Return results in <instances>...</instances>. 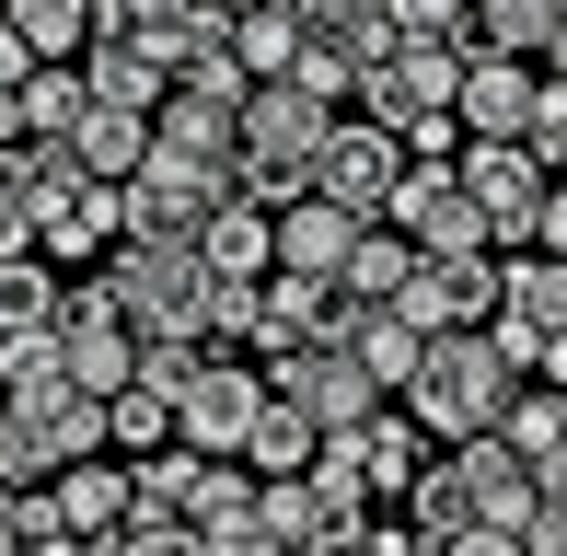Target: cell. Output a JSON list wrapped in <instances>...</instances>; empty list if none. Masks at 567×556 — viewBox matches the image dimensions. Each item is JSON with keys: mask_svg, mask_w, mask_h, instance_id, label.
Masks as SVG:
<instances>
[{"mask_svg": "<svg viewBox=\"0 0 567 556\" xmlns=\"http://www.w3.org/2000/svg\"><path fill=\"white\" fill-rule=\"evenodd\" d=\"M522 383V371L486 348V325H429L417 337V371L394 383V406L429 429V441H463V429H486L498 418V394Z\"/></svg>", "mask_w": 567, "mask_h": 556, "instance_id": "1", "label": "cell"}, {"mask_svg": "<svg viewBox=\"0 0 567 556\" xmlns=\"http://www.w3.org/2000/svg\"><path fill=\"white\" fill-rule=\"evenodd\" d=\"M93 267H105V301L140 325V337H197V313H209V267H197L186 233H116Z\"/></svg>", "mask_w": 567, "mask_h": 556, "instance_id": "2", "label": "cell"}, {"mask_svg": "<svg viewBox=\"0 0 567 556\" xmlns=\"http://www.w3.org/2000/svg\"><path fill=\"white\" fill-rule=\"evenodd\" d=\"M452 186L486 209V244H556L567 233L556 163H533L522 140H452Z\"/></svg>", "mask_w": 567, "mask_h": 556, "instance_id": "3", "label": "cell"}, {"mask_svg": "<svg viewBox=\"0 0 567 556\" xmlns=\"http://www.w3.org/2000/svg\"><path fill=\"white\" fill-rule=\"evenodd\" d=\"M209 197H220V163H209V151L140 140V163L116 174V233H197Z\"/></svg>", "mask_w": 567, "mask_h": 556, "instance_id": "4", "label": "cell"}, {"mask_svg": "<svg viewBox=\"0 0 567 556\" xmlns=\"http://www.w3.org/2000/svg\"><path fill=\"white\" fill-rule=\"evenodd\" d=\"M47 337H59V371L82 394H116L127 360H140V325L105 301V278H59V313H47Z\"/></svg>", "mask_w": 567, "mask_h": 556, "instance_id": "5", "label": "cell"}, {"mask_svg": "<svg viewBox=\"0 0 567 556\" xmlns=\"http://www.w3.org/2000/svg\"><path fill=\"white\" fill-rule=\"evenodd\" d=\"M255 394H267V371H255L244 348H209V337H197L186 383H174V441L231 452V441H244V418H255Z\"/></svg>", "mask_w": 567, "mask_h": 556, "instance_id": "6", "label": "cell"}, {"mask_svg": "<svg viewBox=\"0 0 567 556\" xmlns=\"http://www.w3.org/2000/svg\"><path fill=\"white\" fill-rule=\"evenodd\" d=\"M394 174H405V140H394V128H371V116H337V128L313 140V197H337L348 220H382Z\"/></svg>", "mask_w": 567, "mask_h": 556, "instance_id": "7", "label": "cell"}, {"mask_svg": "<svg viewBox=\"0 0 567 556\" xmlns=\"http://www.w3.org/2000/svg\"><path fill=\"white\" fill-rule=\"evenodd\" d=\"M382 301H394L417 337H429V325H486V301H498V256H486V244H475V256H405V278Z\"/></svg>", "mask_w": 567, "mask_h": 556, "instance_id": "8", "label": "cell"}, {"mask_svg": "<svg viewBox=\"0 0 567 556\" xmlns=\"http://www.w3.org/2000/svg\"><path fill=\"white\" fill-rule=\"evenodd\" d=\"M186 545L255 556V475H244V452H197V475H186Z\"/></svg>", "mask_w": 567, "mask_h": 556, "instance_id": "9", "label": "cell"}, {"mask_svg": "<svg viewBox=\"0 0 567 556\" xmlns=\"http://www.w3.org/2000/svg\"><path fill=\"white\" fill-rule=\"evenodd\" d=\"M324 441H337V452H348V464H359V487H371V498H394V487H405V475H417V464H429V429H417V418H405V406H394V394H382V406H371V418H348V429H324Z\"/></svg>", "mask_w": 567, "mask_h": 556, "instance_id": "10", "label": "cell"}, {"mask_svg": "<svg viewBox=\"0 0 567 556\" xmlns=\"http://www.w3.org/2000/svg\"><path fill=\"white\" fill-rule=\"evenodd\" d=\"M348 233H359V220L337 209V197H313V186H301L290 209H267V267H290V278H337Z\"/></svg>", "mask_w": 567, "mask_h": 556, "instance_id": "11", "label": "cell"}, {"mask_svg": "<svg viewBox=\"0 0 567 556\" xmlns=\"http://www.w3.org/2000/svg\"><path fill=\"white\" fill-rule=\"evenodd\" d=\"M486 429H498V441L522 452V464L545 475V487H567V394H556V383H509Z\"/></svg>", "mask_w": 567, "mask_h": 556, "instance_id": "12", "label": "cell"}, {"mask_svg": "<svg viewBox=\"0 0 567 556\" xmlns=\"http://www.w3.org/2000/svg\"><path fill=\"white\" fill-rule=\"evenodd\" d=\"M197 267H209V278H267V209H255V197H209V220H197Z\"/></svg>", "mask_w": 567, "mask_h": 556, "instance_id": "13", "label": "cell"}, {"mask_svg": "<svg viewBox=\"0 0 567 556\" xmlns=\"http://www.w3.org/2000/svg\"><path fill=\"white\" fill-rule=\"evenodd\" d=\"M567 0H463V47H509V59H556Z\"/></svg>", "mask_w": 567, "mask_h": 556, "instance_id": "14", "label": "cell"}, {"mask_svg": "<svg viewBox=\"0 0 567 556\" xmlns=\"http://www.w3.org/2000/svg\"><path fill=\"white\" fill-rule=\"evenodd\" d=\"M47 498H59V522L93 545V534H105V522L127 511V464H116V452H70V464L47 475Z\"/></svg>", "mask_w": 567, "mask_h": 556, "instance_id": "15", "label": "cell"}, {"mask_svg": "<svg viewBox=\"0 0 567 556\" xmlns=\"http://www.w3.org/2000/svg\"><path fill=\"white\" fill-rule=\"evenodd\" d=\"M405 534H417V545H452V534H475V498H463V464H452V452H429V464L417 475H405Z\"/></svg>", "mask_w": 567, "mask_h": 556, "instance_id": "16", "label": "cell"}, {"mask_svg": "<svg viewBox=\"0 0 567 556\" xmlns=\"http://www.w3.org/2000/svg\"><path fill=\"white\" fill-rule=\"evenodd\" d=\"M313 441H324V429L301 418L290 394H255V418H244V441H231V452H244V475H301V464H313Z\"/></svg>", "mask_w": 567, "mask_h": 556, "instance_id": "17", "label": "cell"}, {"mask_svg": "<svg viewBox=\"0 0 567 556\" xmlns=\"http://www.w3.org/2000/svg\"><path fill=\"white\" fill-rule=\"evenodd\" d=\"M70 163H82V174H127V163H140V140H151V116L140 105H105V93H82V116H70Z\"/></svg>", "mask_w": 567, "mask_h": 556, "instance_id": "18", "label": "cell"}, {"mask_svg": "<svg viewBox=\"0 0 567 556\" xmlns=\"http://www.w3.org/2000/svg\"><path fill=\"white\" fill-rule=\"evenodd\" d=\"M151 140L231 163V93H186V82H163V93H151Z\"/></svg>", "mask_w": 567, "mask_h": 556, "instance_id": "19", "label": "cell"}, {"mask_svg": "<svg viewBox=\"0 0 567 556\" xmlns=\"http://www.w3.org/2000/svg\"><path fill=\"white\" fill-rule=\"evenodd\" d=\"M59 313V256H35V244H0V337H23V325Z\"/></svg>", "mask_w": 567, "mask_h": 556, "instance_id": "20", "label": "cell"}, {"mask_svg": "<svg viewBox=\"0 0 567 556\" xmlns=\"http://www.w3.org/2000/svg\"><path fill=\"white\" fill-rule=\"evenodd\" d=\"M12 116H23V140H59L70 116H82V59H35L12 82Z\"/></svg>", "mask_w": 567, "mask_h": 556, "instance_id": "21", "label": "cell"}, {"mask_svg": "<svg viewBox=\"0 0 567 556\" xmlns=\"http://www.w3.org/2000/svg\"><path fill=\"white\" fill-rule=\"evenodd\" d=\"M82 93H105V105H140V116H151V93H163V59H151V47L93 35V47H82Z\"/></svg>", "mask_w": 567, "mask_h": 556, "instance_id": "22", "label": "cell"}, {"mask_svg": "<svg viewBox=\"0 0 567 556\" xmlns=\"http://www.w3.org/2000/svg\"><path fill=\"white\" fill-rule=\"evenodd\" d=\"M405 256H417V244H405L394 220H359V233H348V256H337V290H348V301H382V290L405 278Z\"/></svg>", "mask_w": 567, "mask_h": 556, "instance_id": "23", "label": "cell"}, {"mask_svg": "<svg viewBox=\"0 0 567 556\" xmlns=\"http://www.w3.org/2000/svg\"><path fill=\"white\" fill-rule=\"evenodd\" d=\"M0 23H12L35 59H82V35H93V0H0Z\"/></svg>", "mask_w": 567, "mask_h": 556, "instance_id": "24", "label": "cell"}, {"mask_svg": "<svg viewBox=\"0 0 567 556\" xmlns=\"http://www.w3.org/2000/svg\"><path fill=\"white\" fill-rule=\"evenodd\" d=\"M255 545H324L313 498H301V475H255Z\"/></svg>", "mask_w": 567, "mask_h": 556, "instance_id": "25", "label": "cell"}, {"mask_svg": "<svg viewBox=\"0 0 567 556\" xmlns=\"http://www.w3.org/2000/svg\"><path fill=\"white\" fill-rule=\"evenodd\" d=\"M394 35H463V0H382Z\"/></svg>", "mask_w": 567, "mask_h": 556, "instance_id": "26", "label": "cell"}, {"mask_svg": "<svg viewBox=\"0 0 567 556\" xmlns=\"http://www.w3.org/2000/svg\"><path fill=\"white\" fill-rule=\"evenodd\" d=\"M23 70H35V47H23V35H12V23H0V93H12V82H23Z\"/></svg>", "mask_w": 567, "mask_h": 556, "instance_id": "27", "label": "cell"}, {"mask_svg": "<svg viewBox=\"0 0 567 556\" xmlns=\"http://www.w3.org/2000/svg\"><path fill=\"white\" fill-rule=\"evenodd\" d=\"M209 12H231V0H209Z\"/></svg>", "mask_w": 567, "mask_h": 556, "instance_id": "28", "label": "cell"}]
</instances>
